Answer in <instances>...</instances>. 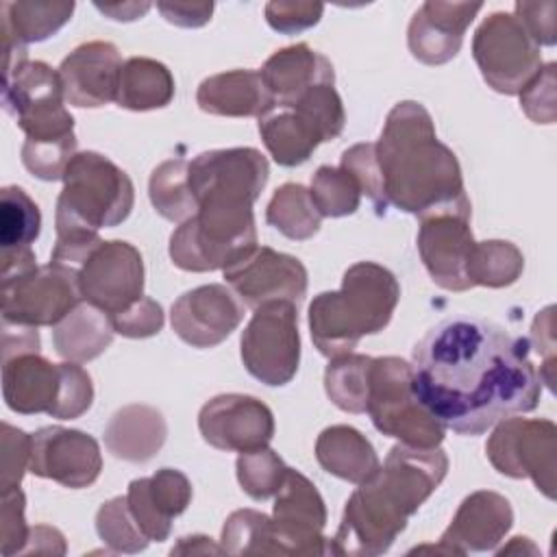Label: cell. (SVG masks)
Wrapping results in <instances>:
<instances>
[{"instance_id": "7", "label": "cell", "mask_w": 557, "mask_h": 557, "mask_svg": "<svg viewBox=\"0 0 557 557\" xmlns=\"http://www.w3.org/2000/svg\"><path fill=\"white\" fill-rule=\"evenodd\" d=\"M63 102L59 70L44 61H24L4 74L2 107L24 131L26 141L74 137V117Z\"/></svg>"}, {"instance_id": "17", "label": "cell", "mask_w": 557, "mask_h": 557, "mask_svg": "<svg viewBox=\"0 0 557 557\" xmlns=\"http://www.w3.org/2000/svg\"><path fill=\"white\" fill-rule=\"evenodd\" d=\"M100 470L102 453L91 435L65 426H44L33 433L28 472L35 476L81 490L96 483Z\"/></svg>"}, {"instance_id": "41", "label": "cell", "mask_w": 557, "mask_h": 557, "mask_svg": "<svg viewBox=\"0 0 557 557\" xmlns=\"http://www.w3.org/2000/svg\"><path fill=\"white\" fill-rule=\"evenodd\" d=\"M309 194L322 218H344L359 209L361 189L344 168L320 165L311 176Z\"/></svg>"}, {"instance_id": "30", "label": "cell", "mask_w": 557, "mask_h": 557, "mask_svg": "<svg viewBox=\"0 0 557 557\" xmlns=\"http://www.w3.org/2000/svg\"><path fill=\"white\" fill-rule=\"evenodd\" d=\"M259 135L270 157L283 168L305 163L313 150L326 141L322 128L296 104H274L259 117Z\"/></svg>"}, {"instance_id": "42", "label": "cell", "mask_w": 557, "mask_h": 557, "mask_svg": "<svg viewBox=\"0 0 557 557\" xmlns=\"http://www.w3.org/2000/svg\"><path fill=\"white\" fill-rule=\"evenodd\" d=\"M287 470L289 468L283 463V459L268 446L239 453L235 461L237 481L242 490L255 500L274 496L281 490Z\"/></svg>"}, {"instance_id": "11", "label": "cell", "mask_w": 557, "mask_h": 557, "mask_svg": "<svg viewBox=\"0 0 557 557\" xmlns=\"http://www.w3.org/2000/svg\"><path fill=\"white\" fill-rule=\"evenodd\" d=\"M2 322L26 326H57L81 300L78 274L48 263L24 274L2 278Z\"/></svg>"}, {"instance_id": "19", "label": "cell", "mask_w": 557, "mask_h": 557, "mask_svg": "<svg viewBox=\"0 0 557 557\" xmlns=\"http://www.w3.org/2000/svg\"><path fill=\"white\" fill-rule=\"evenodd\" d=\"M244 302L220 283L200 285L172 305V331L194 348H213L222 344L244 320Z\"/></svg>"}, {"instance_id": "21", "label": "cell", "mask_w": 557, "mask_h": 557, "mask_svg": "<svg viewBox=\"0 0 557 557\" xmlns=\"http://www.w3.org/2000/svg\"><path fill=\"white\" fill-rule=\"evenodd\" d=\"M513 524V509L503 494L479 490L466 496L440 544L418 546L411 553L466 555L496 548Z\"/></svg>"}, {"instance_id": "54", "label": "cell", "mask_w": 557, "mask_h": 557, "mask_svg": "<svg viewBox=\"0 0 557 557\" xmlns=\"http://www.w3.org/2000/svg\"><path fill=\"white\" fill-rule=\"evenodd\" d=\"M22 352H39L37 329L26 324L2 322V361Z\"/></svg>"}, {"instance_id": "56", "label": "cell", "mask_w": 557, "mask_h": 557, "mask_svg": "<svg viewBox=\"0 0 557 557\" xmlns=\"http://www.w3.org/2000/svg\"><path fill=\"white\" fill-rule=\"evenodd\" d=\"M170 553L172 555H222L224 550L207 535H187V537H181Z\"/></svg>"}, {"instance_id": "51", "label": "cell", "mask_w": 557, "mask_h": 557, "mask_svg": "<svg viewBox=\"0 0 557 557\" xmlns=\"http://www.w3.org/2000/svg\"><path fill=\"white\" fill-rule=\"evenodd\" d=\"M555 2H516L513 15L518 22L524 26L529 37L537 46H553L557 35H555Z\"/></svg>"}, {"instance_id": "32", "label": "cell", "mask_w": 557, "mask_h": 557, "mask_svg": "<svg viewBox=\"0 0 557 557\" xmlns=\"http://www.w3.org/2000/svg\"><path fill=\"white\" fill-rule=\"evenodd\" d=\"M113 324L109 313L91 302H78L54 329L52 344L61 359L85 363L102 355L113 342Z\"/></svg>"}, {"instance_id": "28", "label": "cell", "mask_w": 557, "mask_h": 557, "mask_svg": "<svg viewBox=\"0 0 557 557\" xmlns=\"http://www.w3.org/2000/svg\"><path fill=\"white\" fill-rule=\"evenodd\" d=\"M168 437V424L163 413L150 405H126L117 409L104 426L107 450L131 463H144L152 459Z\"/></svg>"}, {"instance_id": "22", "label": "cell", "mask_w": 557, "mask_h": 557, "mask_svg": "<svg viewBox=\"0 0 557 557\" xmlns=\"http://www.w3.org/2000/svg\"><path fill=\"white\" fill-rule=\"evenodd\" d=\"M120 50L111 41H87L76 46L59 65L65 102L81 109H98L115 100L120 72Z\"/></svg>"}, {"instance_id": "37", "label": "cell", "mask_w": 557, "mask_h": 557, "mask_svg": "<svg viewBox=\"0 0 557 557\" xmlns=\"http://www.w3.org/2000/svg\"><path fill=\"white\" fill-rule=\"evenodd\" d=\"M368 355L346 352L333 357L324 370V389L335 407L348 413H366L370 392V368Z\"/></svg>"}, {"instance_id": "34", "label": "cell", "mask_w": 557, "mask_h": 557, "mask_svg": "<svg viewBox=\"0 0 557 557\" xmlns=\"http://www.w3.org/2000/svg\"><path fill=\"white\" fill-rule=\"evenodd\" d=\"M2 35L24 46L52 37L74 13V2H2Z\"/></svg>"}, {"instance_id": "50", "label": "cell", "mask_w": 557, "mask_h": 557, "mask_svg": "<svg viewBox=\"0 0 557 557\" xmlns=\"http://www.w3.org/2000/svg\"><path fill=\"white\" fill-rule=\"evenodd\" d=\"M322 13H324V4L320 2H268L265 4L268 24L283 35H294L315 26Z\"/></svg>"}, {"instance_id": "16", "label": "cell", "mask_w": 557, "mask_h": 557, "mask_svg": "<svg viewBox=\"0 0 557 557\" xmlns=\"http://www.w3.org/2000/svg\"><path fill=\"white\" fill-rule=\"evenodd\" d=\"M274 496L272 522L283 555H326L329 537L322 535L326 507L315 485L289 468Z\"/></svg>"}, {"instance_id": "4", "label": "cell", "mask_w": 557, "mask_h": 557, "mask_svg": "<svg viewBox=\"0 0 557 557\" xmlns=\"http://www.w3.org/2000/svg\"><path fill=\"white\" fill-rule=\"evenodd\" d=\"M57 198V237L98 235L122 224L135 205V187L124 170L100 152H76Z\"/></svg>"}, {"instance_id": "40", "label": "cell", "mask_w": 557, "mask_h": 557, "mask_svg": "<svg viewBox=\"0 0 557 557\" xmlns=\"http://www.w3.org/2000/svg\"><path fill=\"white\" fill-rule=\"evenodd\" d=\"M220 540L226 555H283L272 518L255 509L233 511L222 527Z\"/></svg>"}, {"instance_id": "25", "label": "cell", "mask_w": 557, "mask_h": 557, "mask_svg": "<svg viewBox=\"0 0 557 557\" xmlns=\"http://www.w3.org/2000/svg\"><path fill=\"white\" fill-rule=\"evenodd\" d=\"M446 472L448 457L440 446L413 448L407 444H396L374 476L405 507V511L413 516L437 490Z\"/></svg>"}, {"instance_id": "36", "label": "cell", "mask_w": 557, "mask_h": 557, "mask_svg": "<svg viewBox=\"0 0 557 557\" xmlns=\"http://www.w3.org/2000/svg\"><path fill=\"white\" fill-rule=\"evenodd\" d=\"M148 196L154 211L170 222H185L198 211V202L189 189V161L185 157L159 163L148 183Z\"/></svg>"}, {"instance_id": "15", "label": "cell", "mask_w": 557, "mask_h": 557, "mask_svg": "<svg viewBox=\"0 0 557 557\" xmlns=\"http://www.w3.org/2000/svg\"><path fill=\"white\" fill-rule=\"evenodd\" d=\"M198 429L209 446L226 453H246L270 444L274 416L255 396L220 394L202 405Z\"/></svg>"}, {"instance_id": "29", "label": "cell", "mask_w": 557, "mask_h": 557, "mask_svg": "<svg viewBox=\"0 0 557 557\" xmlns=\"http://www.w3.org/2000/svg\"><path fill=\"white\" fill-rule=\"evenodd\" d=\"M259 74L276 102H292L313 85L335 83L331 61L307 44H294L276 50L263 63Z\"/></svg>"}, {"instance_id": "27", "label": "cell", "mask_w": 557, "mask_h": 557, "mask_svg": "<svg viewBox=\"0 0 557 557\" xmlns=\"http://www.w3.org/2000/svg\"><path fill=\"white\" fill-rule=\"evenodd\" d=\"M196 102L205 113L222 117H263L276 104L257 70H231L205 78Z\"/></svg>"}, {"instance_id": "2", "label": "cell", "mask_w": 557, "mask_h": 557, "mask_svg": "<svg viewBox=\"0 0 557 557\" xmlns=\"http://www.w3.org/2000/svg\"><path fill=\"white\" fill-rule=\"evenodd\" d=\"M374 148L387 205L418 218L470 213L459 161L437 139L433 117L420 102H398L387 113Z\"/></svg>"}, {"instance_id": "5", "label": "cell", "mask_w": 557, "mask_h": 557, "mask_svg": "<svg viewBox=\"0 0 557 557\" xmlns=\"http://www.w3.org/2000/svg\"><path fill=\"white\" fill-rule=\"evenodd\" d=\"M257 248L252 202L202 198L170 237V259L185 272L226 270Z\"/></svg>"}, {"instance_id": "8", "label": "cell", "mask_w": 557, "mask_h": 557, "mask_svg": "<svg viewBox=\"0 0 557 557\" xmlns=\"http://www.w3.org/2000/svg\"><path fill=\"white\" fill-rule=\"evenodd\" d=\"M472 54L483 81L498 94H520L542 70L540 46L513 13L496 11L481 22L472 39Z\"/></svg>"}, {"instance_id": "14", "label": "cell", "mask_w": 557, "mask_h": 557, "mask_svg": "<svg viewBox=\"0 0 557 557\" xmlns=\"http://www.w3.org/2000/svg\"><path fill=\"white\" fill-rule=\"evenodd\" d=\"M224 272L226 285L237 294L244 307L257 309L263 302H298L307 294V268L300 259L257 246Z\"/></svg>"}, {"instance_id": "3", "label": "cell", "mask_w": 557, "mask_h": 557, "mask_svg": "<svg viewBox=\"0 0 557 557\" xmlns=\"http://www.w3.org/2000/svg\"><path fill=\"white\" fill-rule=\"evenodd\" d=\"M396 276L374 263H352L337 292H322L309 305V329L315 348L333 359L359 344L363 335L381 333L398 305Z\"/></svg>"}, {"instance_id": "12", "label": "cell", "mask_w": 557, "mask_h": 557, "mask_svg": "<svg viewBox=\"0 0 557 557\" xmlns=\"http://www.w3.org/2000/svg\"><path fill=\"white\" fill-rule=\"evenodd\" d=\"M409 513L372 476L346 500L335 537L329 542L331 555H381L405 531Z\"/></svg>"}, {"instance_id": "1", "label": "cell", "mask_w": 557, "mask_h": 557, "mask_svg": "<svg viewBox=\"0 0 557 557\" xmlns=\"http://www.w3.org/2000/svg\"><path fill=\"white\" fill-rule=\"evenodd\" d=\"M413 392L426 411L459 435L529 413L542 396L529 342L500 324L457 313L437 322L413 348Z\"/></svg>"}, {"instance_id": "53", "label": "cell", "mask_w": 557, "mask_h": 557, "mask_svg": "<svg viewBox=\"0 0 557 557\" xmlns=\"http://www.w3.org/2000/svg\"><path fill=\"white\" fill-rule=\"evenodd\" d=\"M157 9L170 24L183 28L205 26L213 13L211 2H159Z\"/></svg>"}, {"instance_id": "45", "label": "cell", "mask_w": 557, "mask_h": 557, "mask_svg": "<svg viewBox=\"0 0 557 557\" xmlns=\"http://www.w3.org/2000/svg\"><path fill=\"white\" fill-rule=\"evenodd\" d=\"M59 366H61V387H59L57 405L50 416L57 420L81 418L94 403L91 376L78 363L65 361Z\"/></svg>"}, {"instance_id": "52", "label": "cell", "mask_w": 557, "mask_h": 557, "mask_svg": "<svg viewBox=\"0 0 557 557\" xmlns=\"http://www.w3.org/2000/svg\"><path fill=\"white\" fill-rule=\"evenodd\" d=\"M553 329H555V309L548 305L544 311H540L535 315L533 326H531L533 346L546 359L544 368L540 370V379H542V383H548V387H553V370H555V361H553V355H555Z\"/></svg>"}, {"instance_id": "9", "label": "cell", "mask_w": 557, "mask_h": 557, "mask_svg": "<svg viewBox=\"0 0 557 557\" xmlns=\"http://www.w3.org/2000/svg\"><path fill=\"white\" fill-rule=\"evenodd\" d=\"M239 346L248 374L270 387L287 385L300 363L296 305L289 300L259 305L242 333Z\"/></svg>"}, {"instance_id": "47", "label": "cell", "mask_w": 557, "mask_h": 557, "mask_svg": "<svg viewBox=\"0 0 557 557\" xmlns=\"http://www.w3.org/2000/svg\"><path fill=\"white\" fill-rule=\"evenodd\" d=\"M520 107L535 124H553L557 117L555 104V63L542 65L537 76L518 94Z\"/></svg>"}, {"instance_id": "31", "label": "cell", "mask_w": 557, "mask_h": 557, "mask_svg": "<svg viewBox=\"0 0 557 557\" xmlns=\"http://www.w3.org/2000/svg\"><path fill=\"white\" fill-rule=\"evenodd\" d=\"M315 459L329 474L355 485L370 481L381 468L370 440L348 424L326 426L318 435Z\"/></svg>"}, {"instance_id": "39", "label": "cell", "mask_w": 557, "mask_h": 557, "mask_svg": "<svg viewBox=\"0 0 557 557\" xmlns=\"http://www.w3.org/2000/svg\"><path fill=\"white\" fill-rule=\"evenodd\" d=\"M522 270L524 257L516 244L505 239L474 242L468 261V278L472 287H509L520 278Z\"/></svg>"}, {"instance_id": "18", "label": "cell", "mask_w": 557, "mask_h": 557, "mask_svg": "<svg viewBox=\"0 0 557 557\" xmlns=\"http://www.w3.org/2000/svg\"><path fill=\"white\" fill-rule=\"evenodd\" d=\"M268 174V159L257 148L209 150L189 161V189L196 202L209 196L255 202Z\"/></svg>"}, {"instance_id": "6", "label": "cell", "mask_w": 557, "mask_h": 557, "mask_svg": "<svg viewBox=\"0 0 557 557\" xmlns=\"http://www.w3.org/2000/svg\"><path fill=\"white\" fill-rule=\"evenodd\" d=\"M366 411L376 431L413 448H437L444 426L426 411L413 392L411 363L400 357H376L370 368Z\"/></svg>"}, {"instance_id": "13", "label": "cell", "mask_w": 557, "mask_h": 557, "mask_svg": "<svg viewBox=\"0 0 557 557\" xmlns=\"http://www.w3.org/2000/svg\"><path fill=\"white\" fill-rule=\"evenodd\" d=\"M85 302L113 315L144 296V261L139 250L122 239L102 242L76 270Z\"/></svg>"}, {"instance_id": "57", "label": "cell", "mask_w": 557, "mask_h": 557, "mask_svg": "<svg viewBox=\"0 0 557 557\" xmlns=\"http://www.w3.org/2000/svg\"><path fill=\"white\" fill-rule=\"evenodd\" d=\"M96 9L100 11V13H104V15H109L111 20H117V22H133V20H137V17H141V15H146L148 13V9H150V2H117V4H100V2H96Z\"/></svg>"}, {"instance_id": "55", "label": "cell", "mask_w": 557, "mask_h": 557, "mask_svg": "<svg viewBox=\"0 0 557 557\" xmlns=\"http://www.w3.org/2000/svg\"><path fill=\"white\" fill-rule=\"evenodd\" d=\"M65 537L61 531L48 524H35L28 531V540L20 555H63Z\"/></svg>"}, {"instance_id": "35", "label": "cell", "mask_w": 557, "mask_h": 557, "mask_svg": "<svg viewBox=\"0 0 557 557\" xmlns=\"http://www.w3.org/2000/svg\"><path fill=\"white\" fill-rule=\"evenodd\" d=\"M265 220L281 235L294 242L311 239L322 226V215L313 205L309 189L300 183H285L272 194Z\"/></svg>"}, {"instance_id": "23", "label": "cell", "mask_w": 557, "mask_h": 557, "mask_svg": "<svg viewBox=\"0 0 557 557\" xmlns=\"http://www.w3.org/2000/svg\"><path fill=\"white\" fill-rule=\"evenodd\" d=\"M481 9V2H424L407 28L409 52L426 65L448 63L457 57L463 35Z\"/></svg>"}, {"instance_id": "46", "label": "cell", "mask_w": 557, "mask_h": 557, "mask_svg": "<svg viewBox=\"0 0 557 557\" xmlns=\"http://www.w3.org/2000/svg\"><path fill=\"white\" fill-rule=\"evenodd\" d=\"M33 450V435L26 431L2 422V472H0V490L2 494L20 487L24 472H28Z\"/></svg>"}, {"instance_id": "48", "label": "cell", "mask_w": 557, "mask_h": 557, "mask_svg": "<svg viewBox=\"0 0 557 557\" xmlns=\"http://www.w3.org/2000/svg\"><path fill=\"white\" fill-rule=\"evenodd\" d=\"M109 318H111L113 331L131 339L152 337L163 329V307L148 296H141L135 305Z\"/></svg>"}, {"instance_id": "38", "label": "cell", "mask_w": 557, "mask_h": 557, "mask_svg": "<svg viewBox=\"0 0 557 557\" xmlns=\"http://www.w3.org/2000/svg\"><path fill=\"white\" fill-rule=\"evenodd\" d=\"M41 213L35 200L17 185H7L0 191V255L33 250L30 244L39 237Z\"/></svg>"}, {"instance_id": "20", "label": "cell", "mask_w": 557, "mask_h": 557, "mask_svg": "<svg viewBox=\"0 0 557 557\" xmlns=\"http://www.w3.org/2000/svg\"><path fill=\"white\" fill-rule=\"evenodd\" d=\"M472 246L470 213L444 211L420 218L418 252L429 276L440 287L448 292H466L472 287L468 278Z\"/></svg>"}, {"instance_id": "10", "label": "cell", "mask_w": 557, "mask_h": 557, "mask_svg": "<svg viewBox=\"0 0 557 557\" xmlns=\"http://www.w3.org/2000/svg\"><path fill=\"white\" fill-rule=\"evenodd\" d=\"M494 433L485 444L490 463L505 476L531 479L535 487L555 498L557 472V426L546 420L505 418L494 424Z\"/></svg>"}, {"instance_id": "24", "label": "cell", "mask_w": 557, "mask_h": 557, "mask_svg": "<svg viewBox=\"0 0 557 557\" xmlns=\"http://www.w3.org/2000/svg\"><path fill=\"white\" fill-rule=\"evenodd\" d=\"M189 503L191 483L174 468H161L152 476L131 481L126 492L128 511L150 542L168 540L172 520L181 516Z\"/></svg>"}, {"instance_id": "44", "label": "cell", "mask_w": 557, "mask_h": 557, "mask_svg": "<svg viewBox=\"0 0 557 557\" xmlns=\"http://www.w3.org/2000/svg\"><path fill=\"white\" fill-rule=\"evenodd\" d=\"M339 168H344L355 178L361 194H366L370 198V202L376 207V211L385 213L387 198H385L383 174L379 168L374 144H368V141L355 144L348 150H344Z\"/></svg>"}, {"instance_id": "26", "label": "cell", "mask_w": 557, "mask_h": 557, "mask_svg": "<svg viewBox=\"0 0 557 557\" xmlns=\"http://www.w3.org/2000/svg\"><path fill=\"white\" fill-rule=\"evenodd\" d=\"M61 387V366L39 352H22L2 361V396L15 413H52Z\"/></svg>"}, {"instance_id": "49", "label": "cell", "mask_w": 557, "mask_h": 557, "mask_svg": "<svg viewBox=\"0 0 557 557\" xmlns=\"http://www.w3.org/2000/svg\"><path fill=\"white\" fill-rule=\"evenodd\" d=\"M24 494L22 490H13L2 494V507H0V550L4 557L20 555L30 527L24 520Z\"/></svg>"}, {"instance_id": "33", "label": "cell", "mask_w": 557, "mask_h": 557, "mask_svg": "<svg viewBox=\"0 0 557 557\" xmlns=\"http://www.w3.org/2000/svg\"><path fill=\"white\" fill-rule=\"evenodd\" d=\"M174 98L172 72L154 59L131 57L124 61L115 102L128 111L163 109Z\"/></svg>"}, {"instance_id": "43", "label": "cell", "mask_w": 557, "mask_h": 557, "mask_svg": "<svg viewBox=\"0 0 557 557\" xmlns=\"http://www.w3.org/2000/svg\"><path fill=\"white\" fill-rule=\"evenodd\" d=\"M96 531L115 553H139L150 542L133 520L126 496H115L100 505L96 513Z\"/></svg>"}]
</instances>
